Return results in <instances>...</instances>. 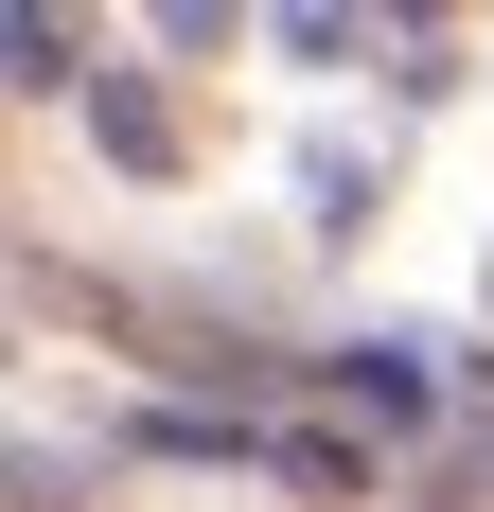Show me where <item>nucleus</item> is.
<instances>
[{"label":"nucleus","instance_id":"1","mask_svg":"<svg viewBox=\"0 0 494 512\" xmlns=\"http://www.w3.org/2000/svg\"><path fill=\"white\" fill-rule=\"evenodd\" d=\"M89 124H106V159H124V177H177V124H159L142 71H89Z\"/></svg>","mask_w":494,"mask_h":512},{"label":"nucleus","instance_id":"2","mask_svg":"<svg viewBox=\"0 0 494 512\" xmlns=\"http://www.w3.org/2000/svg\"><path fill=\"white\" fill-rule=\"evenodd\" d=\"M336 389L371 424H424V354H406V336H371V354H336Z\"/></svg>","mask_w":494,"mask_h":512}]
</instances>
